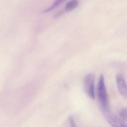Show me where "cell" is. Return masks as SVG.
<instances>
[{"mask_svg": "<svg viewBox=\"0 0 127 127\" xmlns=\"http://www.w3.org/2000/svg\"><path fill=\"white\" fill-rule=\"evenodd\" d=\"M102 111L107 121L113 127H127V124L112 113L109 110Z\"/></svg>", "mask_w": 127, "mask_h": 127, "instance_id": "cell-3", "label": "cell"}, {"mask_svg": "<svg viewBox=\"0 0 127 127\" xmlns=\"http://www.w3.org/2000/svg\"><path fill=\"white\" fill-rule=\"evenodd\" d=\"M78 0H71L66 4L64 10L65 12L71 11L78 6Z\"/></svg>", "mask_w": 127, "mask_h": 127, "instance_id": "cell-5", "label": "cell"}, {"mask_svg": "<svg viewBox=\"0 0 127 127\" xmlns=\"http://www.w3.org/2000/svg\"><path fill=\"white\" fill-rule=\"evenodd\" d=\"M64 0H56L54 2L53 4L51 5L50 7L45 9L44 11V12H49L50 11H51V10H53L54 9L57 7L60 4L62 3Z\"/></svg>", "mask_w": 127, "mask_h": 127, "instance_id": "cell-6", "label": "cell"}, {"mask_svg": "<svg viewBox=\"0 0 127 127\" xmlns=\"http://www.w3.org/2000/svg\"><path fill=\"white\" fill-rule=\"evenodd\" d=\"M97 95L102 111L109 110L108 95L104 83V77L101 74L97 86Z\"/></svg>", "mask_w": 127, "mask_h": 127, "instance_id": "cell-1", "label": "cell"}, {"mask_svg": "<svg viewBox=\"0 0 127 127\" xmlns=\"http://www.w3.org/2000/svg\"><path fill=\"white\" fill-rule=\"evenodd\" d=\"M95 75L93 73L87 75L84 81V90L88 96L93 100L95 99Z\"/></svg>", "mask_w": 127, "mask_h": 127, "instance_id": "cell-2", "label": "cell"}, {"mask_svg": "<svg viewBox=\"0 0 127 127\" xmlns=\"http://www.w3.org/2000/svg\"><path fill=\"white\" fill-rule=\"evenodd\" d=\"M116 80L119 92L123 97L127 98V85L124 77L121 75H118Z\"/></svg>", "mask_w": 127, "mask_h": 127, "instance_id": "cell-4", "label": "cell"}, {"mask_svg": "<svg viewBox=\"0 0 127 127\" xmlns=\"http://www.w3.org/2000/svg\"><path fill=\"white\" fill-rule=\"evenodd\" d=\"M71 127H77L75 122L74 118L72 116H70L68 118Z\"/></svg>", "mask_w": 127, "mask_h": 127, "instance_id": "cell-8", "label": "cell"}, {"mask_svg": "<svg viewBox=\"0 0 127 127\" xmlns=\"http://www.w3.org/2000/svg\"><path fill=\"white\" fill-rule=\"evenodd\" d=\"M120 118L127 124V108H124L119 112Z\"/></svg>", "mask_w": 127, "mask_h": 127, "instance_id": "cell-7", "label": "cell"}, {"mask_svg": "<svg viewBox=\"0 0 127 127\" xmlns=\"http://www.w3.org/2000/svg\"><path fill=\"white\" fill-rule=\"evenodd\" d=\"M64 11H62V10H61V11H59V12H57V13H56L55 15H54V17L55 18H57V17H59V16H61L63 13Z\"/></svg>", "mask_w": 127, "mask_h": 127, "instance_id": "cell-9", "label": "cell"}]
</instances>
